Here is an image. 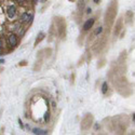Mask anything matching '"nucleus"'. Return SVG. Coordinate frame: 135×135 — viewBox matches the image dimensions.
Masks as SVG:
<instances>
[{
	"mask_svg": "<svg viewBox=\"0 0 135 135\" xmlns=\"http://www.w3.org/2000/svg\"><path fill=\"white\" fill-rule=\"evenodd\" d=\"M32 18H34V15L29 14L28 12H25L21 15V18L19 19H21V22H23V23H29L32 21Z\"/></svg>",
	"mask_w": 135,
	"mask_h": 135,
	"instance_id": "nucleus-1",
	"label": "nucleus"
},
{
	"mask_svg": "<svg viewBox=\"0 0 135 135\" xmlns=\"http://www.w3.org/2000/svg\"><path fill=\"white\" fill-rule=\"evenodd\" d=\"M8 41L11 47H15L16 44H17V36H16L15 34H11L9 35L8 37Z\"/></svg>",
	"mask_w": 135,
	"mask_h": 135,
	"instance_id": "nucleus-2",
	"label": "nucleus"
},
{
	"mask_svg": "<svg viewBox=\"0 0 135 135\" xmlns=\"http://www.w3.org/2000/svg\"><path fill=\"white\" fill-rule=\"evenodd\" d=\"M6 14H8V16H9L10 18H13L16 15V8H15L14 5L9 6L8 10H6Z\"/></svg>",
	"mask_w": 135,
	"mask_h": 135,
	"instance_id": "nucleus-3",
	"label": "nucleus"
},
{
	"mask_svg": "<svg viewBox=\"0 0 135 135\" xmlns=\"http://www.w3.org/2000/svg\"><path fill=\"white\" fill-rule=\"evenodd\" d=\"M94 22H95V19H94V18L88 19V21L84 23V25H83V30H89V29H91V28H92V26L94 25Z\"/></svg>",
	"mask_w": 135,
	"mask_h": 135,
	"instance_id": "nucleus-4",
	"label": "nucleus"
},
{
	"mask_svg": "<svg viewBox=\"0 0 135 135\" xmlns=\"http://www.w3.org/2000/svg\"><path fill=\"white\" fill-rule=\"evenodd\" d=\"M32 132H34V134H37V135H45V134H48L47 131L41 130V129H34V130H32Z\"/></svg>",
	"mask_w": 135,
	"mask_h": 135,
	"instance_id": "nucleus-5",
	"label": "nucleus"
},
{
	"mask_svg": "<svg viewBox=\"0 0 135 135\" xmlns=\"http://www.w3.org/2000/svg\"><path fill=\"white\" fill-rule=\"evenodd\" d=\"M107 89H108L107 82H104V83H103V87H102V92H103V94H105V93L107 92Z\"/></svg>",
	"mask_w": 135,
	"mask_h": 135,
	"instance_id": "nucleus-6",
	"label": "nucleus"
},
{
	"mask_svg": "<svg viewBox=\"0 0 135 135\" xmlns=\"http://www.w3.org/2000/svg\"><path fill=\"white\" fill-rule=\"evenodd\" d=\"M102 31H103V27H102V26H100V27H97L96 29H95V31H94V35H95V36H97V35L102 34Z\"/></svg>",
	"mask_w": 135,
	"mask_h": 135,
	"instance_id": "nucleus-7",
	"label": "nucleus"
},
{
	"mask_svg": "<svg viewBox=\"0 0 135 135\" xmlns=\"http://www.w3.org/2000/svg\"><path fill=\"white\" fill-rule=\"evenodd\" d=\"M43 37H44V34H43V32H40V34H39V36L37 37V40H36V44H37L39 41H41L42 39H43Z\"/></svg>",
	"mask_w": 135,
	"mask_h": 135,
	"instance_id": "nucleus-8",
	"label": "nucleus"
},
{
	"mask_svg": "<svg viewBox=\"0 0 135 135\" xmlns=\"http://www.w3.org/2000/svg\"><path fill=\"white\" fill-rule=\"evenodd\" d=\"M49 120H50V114H49V111L44 114V121L45 122H49Z\"/></svg>",
	"mask_w": 135,
	"mask_h": 135,
	"instance_id": "nucleus-9",
	"label": "nucleus"
},
{
	"mask_svg": "<svg viewBox=\"0 0 135 135\" xmlns=\"http://www.w3.org/2000/svg\"><path fill=\"white\" fill-rule=\"evenodd\" d=\"M14 1H16L17 3H19V4H22V3H25L26 0H14Z\"/></svg>",
	"mask_w": 135,
	"mask_h": 135,
	"instance_id": "nucleus-10",
	"label": "nucleus"
},
{
	"mask_svg": "<svg viewBox=\"0 0 135 135\" xmlns=\"http://www.w3.org/2000/svg\"><path fill=\"white\" fill-rule=\"evenodd\" d=\"M2 49H3V42H2L1 40H0V51H1Z\"/></svg>",
	"mask_w": 135,
	"mask_h": 135,
	"instance_id": "nucleus-11",
	"label": "nucleus"
},
{
	"mask_svg": "<svg viewBox=\"0 0 135 135\" xmlns=\"http://www.w3.org/2000/svg\"><path fill=\"white\" fill-rule=\"evenodd\" d=\"M91 12H92V9H91V8H88V9H87V13H88V14H90Z\"/></svg>",
	"mask_w": 135,
	"mask_h": 135,
	"instance_id": "nucleus-12",
	"label": "nucleus"
},
{
	"mask_svg": "<svg viewBox=\"0 0 135 135\" xmlns=\"http://www.w3.org/2000/svg\"><path fill=\"white\" fill-rule=\"evenodd\" d=\"M18 123H19V126H21V128H24V126H23V123H22V121H21V119L18 120Z\"/></svg>",
	"mask_w": 135,
	"mask_h": 135,
	"instance_id": "nucleus-13",
	"label": "nucleus"
},
{
	"mask_svg": "<svg viewBox=\"0 0 135 135\" xmlns=\"http://www.w3.org/2000/svg\"><path fill=\"white\" fill-rule=\"evenodd\" d=\"M37 2H38V0H32V3H34V4H36Z\"/></svg>",
	"mask_w": 135,
	"mask_h": 135,
	"instance_id": "nucleus-14",
	"label": "nucleus"
},
{
	"mask_svg": "<svg viewBox=\"0 0 135 135\" xmlns=\"http://www.w3.org/2000/svg\"><path fill=\"white\" fill-rule=\"evenodd\" d=\"M2 63H4V60H0V64H2Z\"/></svg>",
	"mask_w": 135,
	"mask_h": 135,
	"instance_id": "nucleus-15",
	"label": "nucleus"
},
{
	"mask_svg": "<svg viewBox=\"0 0 135 135\" xmlns=\"http://www.w3.org/2000/svg\"><path fill=\"white\" fill-rule=\"evenodd\" d=\"M93 1H94L95 3H98V1H100V0H93Z\"/></svg>",
	"mask_w": 135,
	"mask_h": 135,
	"instance_id": "nucleus-16",
	"label": "nucleus"
}]
</instances>
